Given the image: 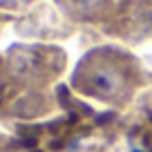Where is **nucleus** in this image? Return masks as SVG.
I'll return each mask as SVG.
<instances>
[{
    "label": "nucleus",
    "instance_id": "1",
    "mask_svg": "<svg viewBox=\"0 0 152 152\" xmlns=\"http://www.w3.org/2000/svg\"><path fill=\"white\" fill-rule=\"evenodd\" d=\"M74 85L101 99H119L125 90L139 85V63L130 52L103 45L83 56L74 72Z\"/></svg>",
    "mask_w": 152,
    "mask_h": 152
},
{
    "label": "nucleus",
    "instance_id": "5",
    "mask_svg": "<svg viewBox=\"0 0 152 152\" xmlns=\"http://www.w3.org/2000/svg\"><path fill=\"white\" fill-rule=\"evenodd\" d=\"M0 16H5V14H0Z\"/></svg>",
    "mask_w": 152,
    "mask_h": 152
},
{
    "label": "nucleus",
    "instance_id": "3",
    "mask_svg": "<svg viewBox=\"0 0 152 152\" xmlns=\"http://www.w3.org/2000/svg\"><path fill=\"white\" fill-rule=\"evenodd\" d=\"M36 2L38 0H0V14H23Z\"/></svg>",
    "mask_w": 152,
    "mask_h": 152
},
{
    "label": "nucleus",
    "instance_id": "4",
    "mask_svg": "<svg viewBox=\"0 0 152 152\" xmlns=\"http://www.w3.org/2000/svg\"><path fill=\"white\" fill-rule=\"evenodd\" d=\"M5 72H7L5 58H0V92H2V87H5Z\"/></svg>",
    "mask_w": 152,
    "mask_h": 152
},
{
    "label": "nucleus",
    "instance_id": "2",
    "mask_svg": "<svg viewBox=\"0 0 152 152\" xmlns=\"http://www.w3.org/2000/svg\"><path fill=\"white\" fill-rule=\"evenodd\" d=\"M121 0H54L56 9L74 25L103 27L114 16Z\"/></svg>",
    "mask_w": 152,
    "mask_h": 152
}]
</instances>
